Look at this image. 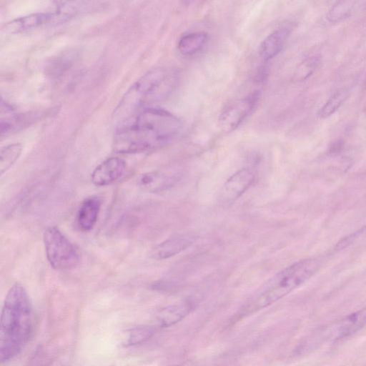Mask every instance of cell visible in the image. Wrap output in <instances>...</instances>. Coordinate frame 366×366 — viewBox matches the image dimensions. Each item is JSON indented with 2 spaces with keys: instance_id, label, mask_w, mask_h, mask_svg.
Masks as SVG:
<instances>
[{
  "instance_id": "19",
  "label": "cell",
  "mask_w": 366,
  "mask_h": 366,
  "mask_svg": "<svg viewBox=\"0 0 366 366\" xmlns=\"http://www.w3.org/2000/svg\"><path fill=\"white\" fill-rule=\"evenodd\" d=\"M355 1H340L335 4L327 14V19L330 23H337L348 18L353 10Z\"/></svg>"
},
{
  "instance_id": "5",
  "label": "cell",
  "mask_w": 366,
  "mask_h": 366,
  "mask_svg": "<svg viewBox=\"0 0 366 366\" xmlns=\"http://www.w3.org/2000/svg\"><path fill=\"white\" fill-rule=\"evenodd\" d=\"M43 242L47 260L54 269L71 270L79 264L78 250L56 227H48L44 229Z\"/></svg>"
},
{
  "instance_id": "2",
  "label": "cell",
  "mask_w": 366,
  "mask_h": 366,
  "mask_svg": "<svg viewBox=\"0 0 366 366\" xmlns=\"http://www.w3.org/2000/svg\"><path fill=\"white\" fill-rule=\"evenodd\" d=\"M34 311L29 296L20 283L9 290L2 307L0 323V356L7 362L20 353L31 333Z\"/></svg>"
},
{
  "instance_id": "20",
  "label": "cell",
  "mask_w": 366,
  "mask_h": 366,
  "mask_svg": "<svg viewBox=\"0 0 366 366\" xmlns=\"http://www.w3.org/2000/svg\"><path fill=\"white\" fill-rule=\"evenodd\" d=\"M320 59V56L318 54H314L305 59L297 69L296 78L304 80L309 77L319 66Z\"/></svg>"
},
{
  "instance_id": "16",
  "label": "cell",
  "mask_w": 366,
  "mask_h": 366,
  "mask_svg": "<svg viewBox=\"0 0 366 366\" xmlns=\"http://www.w3.org/2000/svg\"><path fill=\"white\" fill-rule=\"evenodd\" d=\"M208 39L204 31H194L182 36L177 44L179 53L184 56H190L199 51Z\"/></svg>"
},
{
  "instance_id": "3",
  "label": "cell",
  "mask_w": 366,
  "mask_h": 366,
  "mask_svg": "<svg viewBox=\"0 0 366 366\" xmlns=\"http://www.w3.org/2000/svg\"><path fill=\"white\" fill-rule=\"evenodd\" d=\"M177 74L166 68L153 69L137 79L127 91L115 111L119 122L164 99L174 89Z\"/></svg>"
},
{
  "instance_id": "22",
  "label": "cell",
  "mask_w": 366,
  "mask_h": 366,
  "mask_svg": "<svg viewBox=\"0 0 366 366\" xmlns=\"http://www.w3.org/2000/svg\"><path fill=\"white\" fill-rule=\"evenodd\" d=\"M366 230V226L362 228L361 229L355 232V233L349 235L348 237H345L344 239H342L336 245V249L337 250L342 249L343 248L347 247L353 240L357 238L360 234L363 233Z\"/></svg>"
},
{
  "instance_id": "12",
  "label": "cell",
  "mask_w": 366,
  "mask_h": 366,
  "mask_svg": "<svg viewBox=\"0 0 366 366\" xmlns=\"http://www.w3.org/2000/svg\"><path fill=\"white\" fill-rule=\"evenodd\" d=\"M288 27H281L269 34L260 44L259 54L264 61L275 57L283 49L290 36Z\"/></svg>"
},
{
  "instance_id": "21",
  "label": "cell",
  "mask_w": 366,
  "mask_h": 366,
  "mask_svg": "<svg viewBox=\"0 0 366 366\" xmlns=\"http://www.w3.org/2000/svg\"><path fill=\"white\" fill-rule=\"evenodd\" d=\"M155 333V328L152 326H140L133 329L129 335L127 345H135L149 339Z\"/></svg>"
},
{
  "instance_id": "7",
  "label": "cell",
  "mask_w": 366,
  "mask_h": 366,
  "mask_svg": "<svg viewBox=\"0 0 366 366\" xmlns=\"http://www.w3.org/2000/svg\"><path fill=\"white\" fill-rule=\"evenodd\" d=\"M255 174L249 168H242L230 176L222 185L218 196L219 202L229 205L240 197L252 185Z\"/></svg>"
},
{
  "instance_id": "17",
  "label": "cell",
  "mask_w": 366,
  "mask_h": 366,
  "mask_svg": "<svg viewBox=\"0 0 366 366\" xmlns=\"http://www.w3.org/2000/svg\"><path fill=\"white\" fill-rule=\"evenodd\" d=\"M349 95L348 89L342 88L335 92L318 112V116L325 119L332 115L344 104Z\"/></svg>"
},
{
  "instance_id": "4",
  "label": "cell",
  "mask_w": 366,
  "mask_h": 366,
  "mask_svg": "<svg viewBox=\"0 0 366 366\" xmlns=\"http://www.w3.org/2000/svg\"><path fill=\"white\" fill-rule=\"evenodd\" d=\"M320 260L308 258L284 268L259 290L248 305L249 310L265 307L284 297L309 280L320 267Z\"/></svg>"
},
{
  "instance_id": "9",
  "label": "cell",
  "mask_w": 366,
  "mask_h": 366,
  "mask_svg": "<svg viewBox=\"0 0 366 366\" xmlns=\"http://www.w3.org/2000/svg\"><path fill=\"white\" fill-rule=\"evenodd\" d=\"M197 239L194 233L187 232L175 234L157 244L151 252L155 259L170 258L189 247Z\"/></svg>"
},
{
  "instance_id": "18",
  "label": "cell",
  "mask_w": 366,
  "mask_h": 366,
  "mask_svg": "<svg viewBox=\"0 0 366 366\" xmlns=\"http://www.w3.org/2000/svg\"><path fill=\"white\" fill-rule=\"evenodd\" d=\"M22 152V145L14 143L2 147L0 152V174L7 172L16 162Z\"/></svg>"
},
{
  "instance_id": "14",
  "label": "cell",
  "mask_w": 366,
  "mask_h": 366,
  "mask_svg": "<svg viewBox=\"0 0 366 366\" xmlns=\"http://www.w3.org/2000/svg\"><path fill=\"white\" fill-rule=\"evenodd\" d=\"M55 13H37L16 19L6 25V31L16 33L31 29L49 22L56 17Z\"/></svg>"
},
{
  "instance_id": "6",
  "label": "cell",
  "mask_w": 366,
  "mask_h": 366,
  "mask_svg": "<svg viewBox=\"0 0 366 366\" xmlns=\"http://www.w3.org/2000/svg\"><path fill=\"white\" fill-rule=\"evenodd\" d=\"M259 99L258 91L232 101L222 111L219 117V125L226 132L236 129L253 112Z\"/></svg>"
},
{
  "instance_id": "8",
  "label": "cell",
  "mask_w": 366,
  "mask_h": 366,
  "mask_svg": "<svg viewBox=\"0 0 366 366\" xmlns=\"http://www.w3.org/2000/svg\"><path fill=\"white\" fill-rule=\"evenodd\" d=\"M126 167V162L122 158L109 157L94 169L91 175V181L94 185L99 187L111 184L124 174Z\"/></svg>"
},
{
  "instance_id": "15",
  "label": "cell",
  "mask_w": 366,
  "mask_h": 366,
  "mask_svg": "<svg viewBox=\"0 0 366 366\" xmlns=\"http://www.w3.org/2000/svg\"><path fill=\"white\" fill-rule=\"evenodd\" d=\"M365 325L366 307L342 319L337 325L335 338L338 340L350 336Z\"/></svg>"
},
{
  "instance_id": "10",
  "label": "cell",
  "mask_w": 366,
  "mask_h": 366,
  "mask_svg": "<svg viewBox=\"0 0 366 366\" xmlns=\"http://www.w3.org/2000/svg\"><path fill=\"white\" fill-rule=\"evenodd\" d=\"M102 206V201L97 196L85 198L81 203L76 214V224L79 229L88 232L97 223Z\"/></svg>"
},
{
  "instance_id": "11",
  "label": "cell",
  "mask_w": 366,
  "mask_h": 366,
  "mask_svg": "<svg viewBox=\"0 0 366 366\" xmlns=\"http://www.w3.org/2000/svg\"><path fill=\"white\" fill-rule=\"evenodd\" d=\"M179 180L176 174L162 172H150L142 174L138 179V185L150 192L165 191L173 187Z\"/></svg>"
},
{
  "instance_id": "23",
  "label": "cell",
  "mask_w": 366,
  "mask_h": 366,
  "mask_svg": "<svg viewBox=\"0 0 366 366\" xmlns=\"http://www.w3.org/2000/svg\"><path fill=\"white\" fill-rule=\"evenodd\" d=\"M365 114H366V109H365Z\"/></svg>"
},
{
  "instance_id": "13",
  "label": "cell",
  "mask_w": 366,
  "mask_h": 366,
  "mask_svg": "<svg viewBox=\"0 0 366 366\" xmlns=\"http://www.w3.org/2000/svg\"><path fill=\"white\" fill-rule=\"evenodd\" d=\"M192 308V302L188 299L180 300L169 305L157 315V322L160 327H169L181 321Z\"/></svg>"
},
{
  "instance_id": "1",
  "label": "cell",
  "mask_w": 366,
  "mask_h": 366,
  "mask_svg": "<svg viewBox=\"0 0 366 366\" xmlns=\"http://www.w3.org/2000/svg\"><path fill=\"white\" fill-rule=\"evenodd\" d=\"M180 119L163 109L147 107L119 122L113 148L120 154H134L164 147L180 133Z\"/></svg>"
}]
</instances>
